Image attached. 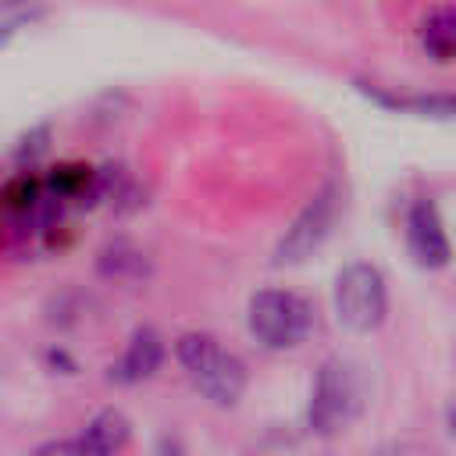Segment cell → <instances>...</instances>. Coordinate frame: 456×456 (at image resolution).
I'll list each match as a JSON object with an SVG mask.
<instances>
[{"instance_id":"cell-1","label":"cell","mask_w":456,"mask_h":456,"mask_svg":"<svg viewBox=\"0 0 456 456\" xmlns=\"http://www.w3.org/2000/svg\"><path fill=\"white\" fill-rule=\"evenodd\" d=\"M182 367L189 370L192 385L217 406H232L239 403L242 388H246V367L239 356H232L228 349L217 346V338L210 335H200V331H189L178 338L175 346Z\"/></svg>"},{"instance_id":"cell-2","label":"cell","mask_w":456,"mask_h":456,"mask_svg":"<svg viewBox=\"0 0 456 456\" xmlns=\"http://www.w3.org/2000/svg\"><path fill=\"white\" fill-rule=\"evenodd\" d=\"M363 399H367V385H363L360 367L349 360H328L314 385L310 424L324 435L338 431L363 410Z\"/></svg>"},{"instance_id":"cell-3","label":"cell","mask_w":456,"mask_h":456,"mask_svg":"<svg viewBox=\"0 0 456 456\" xmlns=\"http://www.w3.org/2000/svg\"><path fill=\"white\" fill-rule=\"evenodd\" d=\"M314 324V310L303 296L285 289H264L249 303V331L267 349H289L306 338Z\"/></svg>"},{"instance_id":"cell-4","label":"cell","mask_w":456,"mask_h":456,"mask_svg":"<svg viewBox=\"0 0 456 456\" xmlns=\"http://www.w3.org/2000/svg\"><path fill=\"white\" fill-rule=\"evenodd\" d=\"M388 292L385 278L370 264H349L335 278V314L353 331H374L385 321Z\"/></svg>"},{"instance_id":"cell-5","label":"cell","mask_w":456,"mask_h":456,"mask_svg":"<svg viewBox=\"0 0 456 456\" xmlns=\"http://www.w3.org/2000/svg\"><path fill=\"white\" fill-rule=\"evenodd\" d=\"M331 221H335V189H324L292 221V228L285 232V239L274 249V264H299V260H306L324 242Z\"/></svg>"},{"instance_id":"cell-6","label":"cell","mask_w":456,"mask_h":456,"mask_svg":"<svg viewBox=\"0 0 456 456\" xmlns=\"http://www.w3.org/2000/svg\"><path fill=\"white\" fill-rule=\"evenodd\" d=\"M406 242H410V253L420 267H445L449 256H452V246H449V235L438 221V210L431 203H417L406 217Z\"/></svg>"},{"instance_id":"cell-7","label":"cell","mask_w":456,"mask_h":456,"mask_svg":"<svg viewBox=\"0 0 456 456\" xmlns=\"http://www.w3.org/2000/svg\"><path fill=\"white\" fill-rule=\"evenodd\" d=\"M160 360H164V342H160V335H157L153 328H142V331L132 335L125 356L110 367V378H118V381H125V385L142 381V378H150V374L160 367Z\"/></svg>"},{"instance_id":"cell-8","label":"cell","mask_w":456,"mask_h":456,"mask_svg":"<svg viewBox=\"0 0 456 456\" xmlns=\"http://www.w3.org/2000/svg\"><path fill=\"white\" fill-rule=\"evenodd\" d=\"M125 442H128V420H125V413L103 410V413H96V417L86 424V431H82V438H78L75 445H78V452H96V456H103V452L121 449Z\"/></svg>"},{"instance_id":"cell-9","label":"cell","mask_w":456,"mask_h":456,"mask_svg":"<svg viewBox=\"0 0 456 456\" xmlns=\"http://www.w3.org/2000/svg\"><path fill=\"white\" fill-rule=\"evenodd\" d=\"M420 43L435 61L456 57V4H445L428 14V21L420 28Z\"/></svg>"},{"instance_id":"cell-10","label":"cell","mask_w":456,"mask_h":456,"mask_svg":"<svg viewBox=\"0 0 456 456\" xmlns=\"http://www.w3.org/2000/svg\"><path fill=\"white\" fill-rule=\"evenodd\" d=\"M43 14L39 0H0V50L28 25Z\"/></svg>"},{"instance_id":"cell-11","label":"cell","mask_w":456,"mask_h":456,"mask_svg":"<svg viewBox=\"0 0 456 456\" xmlns=\"http://www.w3.org/2000/svg\"><path fill=\"white\" fill-rule=\"evenodd\" d=\"M445 424H449V431H452V435H456V403H452V406H449V413H445Z\"/></svg>"}]
</instances>
